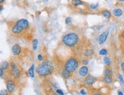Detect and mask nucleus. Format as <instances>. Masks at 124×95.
Here are the masks:
<instances>
[{"label":"nucleus","instance_id":"nucleus-17","mask_svg":"<svg viewBox=\"0 0 124 95\" xmlns=\"http://www.w3.org/2000/svg\"><path fill=\"white\" fill-rule=\"evenodd\" d=\"M103 81L107 84H109L113 82V78L111 75H104L103 77Z\"/></svg>","mask_w":124,"mask_h":95},{"label":"nucleus","instance_id":"nucleus-25","mask_svg":"<svg viewBox=\"0 0 124 95\" xmlns=\"http://www.w3.org/2000/svg\"><path fill=\"white\" fill-rule=\"evenodd\" d=\"M81 62H82V64L83 65H87L88 63H89V61L87 58H84V59L83 58L82 61H81Z\"/></svg>","mask_w":124,"mask_h":95},{"label":"nucleus","instance_id":"nucleus-6","mask_svg":"<svg viewBox=\"0 0 124 95\" xmlns=\"http://www.w3.org/2000/svg\"><path fill=\"white\" fill-rule=\"evenodd\" d=\"M6 91L9 93L12 94L16 90V82L15 80L12 79H8L6 81Z\"/></svg>","mask_w":124,"mask_h":95},{"label":"nucleus","instance_id":"nucleus-28","mask_svg":"<svg viewBox=\"0 0 124 95\" xmlns=\"http://www.w3.org/2000/svg\"><path fill=\"white\" fill-rule=\"evenodd\" d=\"M119 80H120V83L122 84H124V80H123V77H122V75H120V74H119Z\"/></svg>","mask_w":124,"mask_h":95},{"label":"nucleus","instance_id":"nucleus-14","mask_svg":"<svg viewBox=\"0 0 124 95\" xmlns=\"http://www.w3.org/2000/svg\"><path fill=\"white\" fill-rule=\"evenodd\" d=\"M101 15H102L103 17H105L106 18H108V19H109V18H110L111 16H112L111 12H109V10H108V9H107V8H103V9H102L101 12Z\"/></svg>","mask_w":124,"mask_h":95},{"label":"nucleus","instance_id":"nucleus-31","mask_svg":"<svg viewBox=\"0 0 124 95\" xmlns=\"http://www.w3.org/2000/svg\"><path fill=\"white\" fill-rule=\"evenodd\" d=\"M38 59L39 61H43V56L41 55H39V56H38Z\"/></svg>","mask_w":124,"mask_h":95},{"label":"nucleus","instance_id":"nucleus-18","mask_svg":"<svg viewBox=\"0 0 124 95\" xmlns=\"http://www.w3.org/2000/svg\"><path fill=\"white\" fill-rule=\"evenodd\" d=\"M28 74L31 78H35V64H32L31 66V68L28 69Z\"/></svg>","mask_w":124,"mask_h":95},{"label":"nucleus","instance_id":"nucleus-13","mask_svg":"<svg viewBox=\"0 0 124 95\" xmlns=\"http://www.w3.org/2000/svg\"><path fill=\"white\" fill-rule=\"evenodd\" d=\"M61 74L62 76V78H63L65 80H68L69 79L70 77H71V75H72V74H71L70 71H68V70H67L65 68H64L63 69L61 70Z\"/></svg>","mask_w":124,"mask_h":95},{"label":"nucleus","instance_id":"nucleus-23","mask_svg":"<svg viewBox=\"0 0 124 95\" xmlns=\"http://www.w3.org/2000/svg\"><path fill=\"white\" fill-rule=\"evenodd\" d=\"M37 47H38V40L37 39H34L33 40V43H32V48L34 50L37 49Z\"/></svg>","mask_w":124,"mask_h":95},{"label":"nucleus","instance_id":"nucleus-2","mask_svg":"<svg viewBox=\"0 0 124 95\" xmlns=\"http://www.w3.org/2000/svg\"><path fill=\"white\" fill-rule=\"evenodd\" d=\"M80 41L79 35L75 32H70L62 37L61 42L64 46L68 48H74L78 44Z\"/></svg>","mask_w":124,"mask_h":95},{"label":"nucleus","instance_id":"nucleus-24","mask_svg":"<svg viewBox=\"0 0 124 95\" xmlns=\"http://www.w3.org/2000/svg\"><path fill=\"white\" fill-rule=\"evenodd\" d=\"M107 53H108L107 50L105 49V48L101 50V51H100V52H99V54L101 55H107Z\"/></svg>","mask_w":124,"mask_h":95},{"label":"nucleus","instance_id":"nucleus-36","mask_svg":"<svg viewBox=\"0 0 124 95\" xmlns=\"http://www.w3.org/2000/svg\"><path fill=\"white\" fill-rule=\"evenodd\" d=\"M119 2H124V0H118Z\"/></svg>","mask_w":124,"mask_h":95},{"label":"nucleus","instance_id":"nucleus-10","mask_svg":"<svg viewBox=\"0 0 124 95\" xmlns=\"http://www.w3.org/2000/svg\"><path fill=\"white\" fill-rule=\"evenodd\" d=\"M108 35H109V32L108 31H106V32H103L102 34H101V35H99V37H98V41H99V44L100 45L104 44V42L107 41Z\"/></svg>","mask_w":124,"mask_h":95},{"label":"nucleus","instance_id":"nucleus-26","mask_svg":"<svg viewBox=\"0 0 124 95\" xmlns=\"http://www.w3.org/2000/svg\"><path fill=\"white\" fill-rule=\"evenodd\" d=\"M71 21H72L71 18L70 17H68V18H66V19H65V23L67 24V25H69V24L71 23Z\"/></svg>","mask_w":124,"mask_h":95},{"label":"nucleus","instance_id":"nucleus-37","mask_svg":"<svg viewBox=\"0 0 124 95\" xmlns=\"http://www.w3.org/2000/svg\"><path fill=\"white\" fill-rule=\"evenodd\" d=\"M3 10V6H1V11Z\"/></svg>","mask_w":124,"mask_h":95},{"label":"nucleus","instance_id":"nucleus-22","mask_svg":"<svg viewBox=\"0 0 124 95\" xmlns=\"http://www.w3.org/2000/svg\"><path fill=\"white\" fill-rule=\"evenodd\" d=\"M103 62L105 64H106V66H110L111 65V60L109 57H104Z\"/></svg>","mask_w":124,"mask_h":95},{"label":"nucleus","instance_id":"nucleus-4","mask_svg":"<svg viewBox=\"0 0 124 95\" xmlns=\"http://www.w3.org/2000/svg\"><path fill=\"white\" fill-rule=\"evenodd\" d=\"M10 74L16 79L18 78L21 75V71L19 68H18V64L14 61H12L10 63Z\"/></svg>","mask_w":124,"mask_h":95},{"label":"nucleus","instance_id":"nucleus-32","mask_svg":"<svg viewBox=\"0 0 124 95\" xmlns=\"http://www.w3.org/2000/svg\"><path fill=\"white\" fill-rule=\"evenodd\" d=\"M80 94H87V92L84 91V89L80 90Z\"/></svg>","mask_w":124,"mask_h":95},{"label":"nucleus","instance_id":"nucleus-27","mask_svg":"<svg viewBox=\"0 0 124 95\" xmlns=\"http://www.w3.org/2000/svg\"><path fill=\"white\" fill-rule=\"evenodd\" d=\"M56 93L58 94H61V95H64V93L63 92V91H62V90H61V89H57L56 90Z\"/></svg>","mask_w":124,"mask_h":95},{"label":"nucleus","instance_id":"nucleus-12","mask_svg":"<svg viewBox=\"0 0 124 95\" xmlns=\"http://www.w3.org/2000/svg\"><path fill=\"white\" fill-rule=\"evenodd\" d=\"M83 55L85 58H90V57H92L93 55H94V50L92 48H86L84 52H83Z\"/></svg>","mask_w":124,"mask_h":95},{"label":"nucleus","instance_id":"nucleus-9","mask_svg":"<svg viewBox=\"0 0 124 95\" xmlns=\"http://www.w3.org/2000/svg\"><path fill=\"white\" fill-rule=\"evenodd\" d=\"M12 55L15 56L20 55L22 53V47L18 44H15L12 47Z\"/></svg>","mask_w":124,"mask_h":95},{"label":"nucleus","instance_id":"nucleus-33","mask_svg":"<svg viewBox=\"0 0 124 95\" xmlns=\"http://www.w3.org/2000/svg\"><path fill=\"white\" fill-rule=\"evenodd\" d=\"M121 69L123 71V72L124 73V61L121 63Z\"/></svg>","mask_w":124,"mask_h":95},{"label":"nucleus","instance_id":"nucleus-16","mask_svg":"<svg viewBox=\"0 0 124 95\" xmlns=\"http://www.w3.org/2000/svg\"><path fill=\"white\" fill-rule=\"evenodd\" d=\"M1 68H2L4 71H10V63H8L6 61H2Z\"/></svg>","mask_w":124,"mask_h":95},{"label":"nucleus","instance_id":"nucleus-11","mask_svg":"<svg viewBox=\"0 0 124 95\" xmlns=\"http://www.w3.org/2000/svg\"><path fill=\"white\" fill-rule=\"evenodd\" d=\"M78 73H79V75L80 76V77L85 78L86 76H87V75H88V73H89V69H88V68H87L86 65H83L82 67L79 69Z\"/></svg>","mask_w":124,"mask_h":95},{"label":"nucleus","instance_id":"nucleus-1","mask_svg":"<svg viewBox=\"0 0 124 95\" xmlns=\"http://www.w3.org/2000/svg\"><path fill=\"white\" fill-rule=\"evenodd\" d=\"M54 71V67L49 61H44L41 64L37 66L35 72L40 78H45L52 74Z\"/></svg>","mask_w":124,"mask_h":95},{"label":"nucleus","instance_id":"nucleus-29","mask_svg":"<svg viewBox=\"0 0 124 95\" xmlns=\"http://www.w3.org/2000/svg\"><path fill=\"white\" fill-rule=\"evenodd\" d=\"M97 6H98V4H97V5H90V7L92 9H96L97 8Z\"/></svg>","mask_w":124,"mask_h":95},{"label":"nucleus","instance_id":"nucleus-5","mask_svg":"<svg viewBox=\"0 0 124 95\" xmlns=\"http://www.w3.org/2000/svg\"><path fill=\"white\" fill-rule=\"evenodd\" d=\"M11 32L13 35H17V36H22V35L25 34V32L26 31L25 29H23L20 26L16 25V23H15L13 25L11 26Z\"/></svg>","mask_w":124,"mask_h":95},{"label":"nucleus","instance_id":"nucleus-3","mask_svg":"<svg viewBox=\"0 0 124 95\" xmlns=\"http://www.w3.org/2000/svg\"><path fill=\"white\" fill-rule=\"evenodd\" d=\"M79 60L77 58L70 56L66 59L64 64V68L70 71L71 74H73L77 71L78 68L79 67Z\"/></svg>","mask_w":124,"mask_h":95},{"label":"nucleus","instance_id":"nucleus-30","mask_svg":"<svg viewBox=\"0 0 124 95\" xmlns=\"http://www.w3.org/2000/svg\"><path fill=\"white\" fill-rule=\"evenodd\" d=\"M3 72H4V69L2 68H1V70H0V76H1V78H3Z\"/></svg>","mask_w":124,"mask_h":95},{"label":"nucleus","instance_id":"nucleus-7","mask_svg":"<svg viewBox=\"0 0 124 95\" xmlns=\"http://www.w3.org/2000/svg\"><path fill=\"white\" fill-rule=\"evenodd\" d=\"M16 23V25L20 26L21 28H22L23 29H25V31H28V29H29L30 25H29V22H28V21L27 19L22 18V19L18 20Z\"/></svg>","mask_w":124,"mask_h":95},{"label":"nucleus","instance_id":"nucleus-34","mask_svg":"<svg viewBox=\"0 0 124 95\" xmlns=\"http://www.w3.org/2000/svg\"><path fill=\"white\" fill-rule=\"evenodd\" d=\"M117 94H118L119 95H123V92H122L121 91H118Z\"/></svg>","mask_w":124,"mask_h":95},{"label":"nucleus","instance_id":"nucleus-19","mask_svg":"<svg viewBox=\"0 0 124 95\" xmlns=\"http://www.w3.org/2000/svg\"><path fill=\"white\" fill-rule=\"evenodd\" d=\"M84 3L81 0H71V5L74 6H83Z\"/></svg>","mask_w":124,"mask_h":95},{"label":"nucleus","instance_id":"nucleus-8","mask_svg":"<svg viewBox=\"0 0 124 95\" xmlns=\"http://www.w3.org/2000/svg\"><path fill=\"white\" fill-rule=\"evenodd\" d=\"M96 81H97L96 78L90 74H88L87 76H86V78H84V84L85 85H87V86H90V85H93Z\"/></svg>","mask_w":124,"mask_h":95},{"label":"nucleus","instance_id":"nucleus-35","mask_svg":"<svg viewBox=\"0 0 124 95\" xmlns=\"http://www.w3.org/2000/svg\"><path fill=\"white\" fill-rule=\"evenodd\" d=\"M5 2V0H0V2H1V3H3Z\"/></svg>","mask_w":124,"mask_h":95},{"label":"nucleus","instance_id":"nucleus-20","mask_svg":"<svg viewBox=\"0 0 124 95\" xmlns=\"http://www.w3.org/2000/svg\"><path fill=\"white\" fill-rule=\"evenodd\" d=\"M103 74H104V75H111L112 76L113 71H112V69L109 68V66H107V67L104 68Z\"/></svg>","mask_w":124,"mask_h":95},{"label":"nucleus","instance_id":"nucleus-15","mask_svg":"<svg viewBox=\"0 0 124 95\" xmlns=\"http://www.w3.org/2000/svg\"><path fill=\"white\" fill-rule=\"evenodd\" d=\"M123 13V11L121 8H114L113 11V14L116 17H120Z\"/></svg>","mask_w":124,"mask_h":95},{"label":"nucleus","instance_id":"nucleus-21","mask_svg":"<svg viewBox=\"0 0 124 95\" xmlns=\"http://www.w3.org/2000/svg\"><path fill=\"white\" fill-rule=\"evenodd\" d=\"M119 39H120V41L122 43V45L124 46V29L120 31V34H119Z\"/></svg>","mask_w":124,"mask_h":95}]
</instances>
